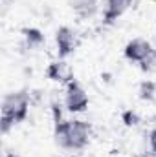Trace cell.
I'll return each instance as SVG.
<instances>
[{
    "label": "cell",
    "mask_w": 156,
    "mask_h": 157,
    "mask_svg": "<svg viewBox=\"0 0 156 157\" xmlns=\"http://www.w3.org/2000/svg\"><path fill=\"white\" fill-rule=\"evenodd\" d=\"M134 0H107V7H105V15H103V24L110 26L114 24L117 18L132 6Z\"/></svg>",
    "instance_id": "obj_6"
},
{
    "label": "cell",
    "mask_w": 156,
    "mask_h": 157,
    "mask_svg": "<svg viewBox=\"0 0 156 157\" xmlns=\"http://www.w3.org/2000/svg\"><path fill=\"white\" fill-rule=\"evenodd\" d=\"M22 35H24V39L28 40L30 46H40L44 42V35L40 33L39 29H35V28H24Z\"/></svg>",
    "instance_id": "obj_10"
},
{
    "label": "cell",
    "mask_w": 156,
    "mask_h": 157,
    "mask_svg": "<svg viewBox=\"0 0 156 157\" xmlns=\"http://www.w3.org/2000/svg\"><path fill=\"white\" fill-rule=\"evenodd\" d=\"M154 55H156V46H154Z\"/></svg>",
    "instance_id": "obj_17"
},
{
    "label": "cell",
    "mask_w": 156,
    "mask_h": 157,
    "mask_svg": "<svg viewBox=\"0 0 156 157\" xmlns=\"http://www.w3.org/2000/svg\"><path fill=\"white\" fill-rule=\"evenodd\" d=\"M140 64H142V70H143V71H153L156 68V55L153 53L149 59H145V60L140 62Z\"/></svg>",
    "instance_id": "obj_13"
},
{
    "label": "cell",
    "mask_w": 156,
    "mask_h": 157,
    "mask_svg": "<svg viewBox=\"0 0 156 157\" xmlns=\"http://www.w3.org/2000/svg\"><path fill=\"white\" fill-rule=\"evenodd\" d=\"M154 91H156V84L153 80H143L140 84V90H138L140 99H143V101H153L154 99Z\"/></svg>",
    "instance_id": "obj_11"
},
{
    "label": "cell",
    "mask_w": 156,
    "mask_h": 157,
    "mask_svg": "<svg viewBox=\"0 0 156 157\" xmlns=\"http://www.w3.org/2000/svg\"><path fill=\"white\" fill-rule=\"evenodd\" d=\"M68 4L72 6V9L77 13L79 17L88 18L96 13V0H68Z\"/></svg>",
    "instance_id": "obj_9"
},
{
    "label": "cell",
    "mask_w": 156,
    "mask_h": 157,
    "mask_svg": "<svg viewBox=\"0 0 156 157\" xmlns=\"http://www.w3.org/2000/svg\"><path fill=\"white\" fill-rule=\"evenodd\" d=\"M46 75H48V78H51V80L66 82V84L74 80V77H72V70H70L68 64L63 62V60H59V62H51V64L48 66V70H46Z\"/></svg>",
    "instance_id": "obj_7"
},
{
    "label": "cell",
    "mask_w": 156,
    "mask_h": 157,
    "mask_svg": "<svg viewBox=\"0 0 156 157\" xmlns=\"http://www.w3.org/2000/svg\"><path fill=\"white\" fill-rule=\"evenodd\" d=\"M55 42H57V51H59V57L64 59L68 57L70 53H74V49L77 48V35L74 29H70L68 26H63L57 29L55 33Z\"/></svg>",
    "instance_id": "obj_3"
},
{
    "label": "cell",
    "mask_w": 156,
    "mask_h": 157,
    "mask_svg": "<svg viewBox=\"0 0 156 157\" xmlns=\"http://www.w3.org/2000/svg\"><path fill=\"white\" fill-rule=\"evenodd\" d=\"M153 53H154L153 46L143 39H134L125 46V57L129 60H132V62H143Z\"/></svg>",
    "instance_id": "obj_5"
},
{
    "label": "cell",
    "mask_w": 156,
    "mask_h": 157,
    "mask_svg": "<svg viewBox=\"0 0 156 157\" xmlns=\"http://www.w3.org/2000/svg\"><path fill=\"white\" fill-rule=\"evenodd\" d=\"M53 137H55V144H57V146L70 150V121H61V122H57V124H55Z\"/></svg>",
    "instance_id": "obj_8"
},
{
    "label": "cell",
    "mask_w": 156,
    "mask_h": 157,
    "mask_svg": "<svg viewBox=\"0 0 156 157\" xmlns=\"http://www.w3.org/2000/svg\"><path fill=\"white\" fill-rule=\"evenodd\" d=\"M90 139V126L84 121H70V150H83Z\"/></svg>",
    "instance_id": "obj_4"
},
{
    "label": "cell",
    "mask_w": 156,
    "mask_h": 157,
    "mask_svg": "<svg viewBox=\"0 0 156 157\" xmlns=\"http://www.w3.org/2000/svg\"><path fill=\"white\" fill-rule=\"evenodd\" d=\"M123 122L127 124V126H134V124H138L140 122V117H138V113H134L132 110H129V112H123Z\"/></svg>",
    "instance_id": "obj_12"
},
{
    "label": "cell",
    "mask_w": 156,
    "mask_h": 157,
    "mask_svg": "<svg viewBox=\"0 0 156 157\" xmlns=\"http://www.w3.org/2000/svg\"><path fill=\"white\" fill-rule=\"evenodd\" d=\"M66 108L74 113L84 112L88 108V95L83 90V86L76 80L66 84Z\"/></svg>",
    "instance_id": "obj_2"
},
{
    "label": "cell",
    "mask_w": 156,
    "mask_h": 157,
    "mask_svg": "<svg viewBox=\"0 0 156 157\" xmlns=\"http://www.w3.org/2000/svg\"><path fill=\"white\" fill-rule=\"evenodd\" d=\"M136 157H149L147 154H140V155H136Z\"/></svg>",
    "instance_id": "obj_16"
},
{
    "label": "cell",
    "mask_w": 156,
    "mask_h": 157,
    "mask_svg": "<svg viewBox=\"0 0 156 157\" xmlns=\"http://www.w3.org/2000/svg\"><path fill=\"white\" fill-rule=\"evenodd\" d=\"M28 108H30V95L28 91L20 90V91H13L7 93L2 101V117H0V126L2 132L7 133L9 128L17 122H22L28 115Z\"/></svg>",
    "instance_id": "obj_1"
},
{
    "label": "cell",
    "mask_w": 156,
    "mask_h": 157,
    "mask_svg": "<svg viewBox=\"0 0 156 157\" xmlns=\"http://www.w3.org/2000/svg\"><path fill=\"white\" fill-rule=\"evenodd\" d=\"M149 143H151V148H153V152L156 154V128L151 132V135H149Z\"/></svg>",
    "instance_id": "obj_14"
},
{
    "label": "cell",
    "mask_w": 156,
    "mask_h": 157,
    "mask_svg": "<svg viewBox=\"0 0 156 157\" xmlns=\"http://www.w3.org/2000/svg\"><path fill=\"white\" fill-rule=\"evenodd\" d=\"M55 157H61V155H55Z\"/></svg>",
    "instance_id": "obj_18"
},
{
    "label": "cell",
    "mask_w": 156,
    "mask_h": 157,
    "mask_svg": "<svg viewBox=\"0 0 156 157\" xmlns=\"http://www.w3.org/2000/svg\"><path fill=\"white\" fill-rule=\"evenodd\" d=\"M4 157H18V155H15V154H6Z\"/></svg>",
    "instance_id": "obj_15"
}]
</instances>
